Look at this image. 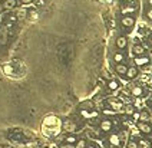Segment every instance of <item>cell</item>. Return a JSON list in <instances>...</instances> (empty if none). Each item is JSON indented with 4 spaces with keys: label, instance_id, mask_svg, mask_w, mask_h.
<instances>
[{
    "label": "cell",
    "instance_id": "obj_1",
    "mask_svg": "<svg viewBox=\"0 0 152 148\" xmlns=\"http://www.w3.org/2000/svg\"><path fill=\"white\" fill-rule=\"evenodd\" d=\"M138 130L141 131L142 134H151L152 127L149 125V122H138Z\"/></svg>",
    "mask_w": 152,
    "mask_h": 148
},
{
    "label": "cell",
    "instance_id": "obj_2",
    "mask_svg": "<svg viewBox=\"0 0 152 148\" xmlns=\"http://www.w3.org/2000/svg\"><path fill=\"white\" fill-rule=\"evenodd\" d=\"M121 25L124 27H132L135 25V19L132 18V16H124V18L121 19Z\"/></svg>",
    "mask_w": 152,
    "mask_h": 148
},
{
    "label": "cell",
    "instance_id": "obj_3",
    "mask_svg": "<svg viewBox=\"0 0 152 148\" xmlns=\"http://www.w3.org/2000/svg\"><path fill=\"white\" fill-rule=\"evenodd\" d=\"M135 66H146L149 63V58L145 55V56H136L135 59Z\"/></svg>",
    "mask_w": 152,
    "mask_h": 148
},
{
    "label": "cell",
    "instance_id": "obj_4",
    "mask_svg": "<svg viewBox=\"0 0 152 148\" xmlns=\"http://www.w3.org/2000/svg\"><path fill=\"white\" fill-rule=\"evenodd\" d=\"M128 69H129V68H128L125 63H116V66H115V70H116V73H118V75H121V76H124V75L126 76Z\"/></svg>",
    "mask_w": 152,
    "mask_h": 148
},
{
    "label": "cell",
    "instance_id": "obj_5",
    "mask_svg": "<svg viewBox=\"0 0 152 148\" xmlns=\"http://www.w3.org/2000/svg\"><path fill=\"white\" fill-rule=\"evenodd\" d=\"M116 48L118 49H125L128 45V37L126 36H119V37H116Z\"/></svg>",
    "mask_w": 152,
    "mask_h": 148
},
{
    "label": "cell",
    "instance_id": "obj_6",
    "mask_svg": "<svg viewBox=\"0 0 152 148\" xmlns=\"http://www.w3.org/2000/svg\"><path fill=\"white\" fill-rule=\"evenodd\" d=\"M132 52H134V55H136V56H145V48L142 45H135V46L132 48Z\"/></svg>",
    "mask_w": 152,
    "mask_h": 148
},
{
    "label": "cell",
    "instance_id": "obj_7",
    "mask_svg": "<svg viewBox=\"0 0 152 148\" xmlns=\"http://www.w3.org/2000/svg\"><path fill=\"white\" fill-rule=\"evenodd\" d=\"M101 130L103 131V132H109V131L112 130V121H110V119H103V121L101 122Z\"/></svg>",
    "mask_w": 152,
    "mask_h": 148
},
{
    "label": "cell",
    "instance_id": "obj_8",
    "mask_svg": "<svg viewBox=\"0 0 152 148\" xmlns=\"http://www.w3.org/2000/svg\"><path fill=\"white\" fill-rule=\"evenodd\" d=\"M109 105H110V108H112L113 111H121V109L124 108L122 102H119V101H115V99H109Z\"/></svg>",
    "mask_w": 152,
    "mask_h": 148
},
{
    "label": "cell",
    "instance_id": "obj_9",
    "mask_svg": "<svg viewBox=\"0 0 152 148\" xmlns=\"http://www.w3.org/2000/svg\"><path fill=\"white\" fill-rule=\"evenodd\" d=\"M131 94L135 96V98H141V96L144 95V89L141 86H132V89H131Z\"/></svg>",
    "mask_w": 152,
    "mask_h": 148
},
{
    "label": "cell",
    "instance_id": "obj_10",
    "mask_svg": "<svg viewBox=\"0 0 152 148\" xmlns=\"http://www.w3.org/2000/svg\"><path fill=\"white\" fill-rule=\"evenodd\" d=\"M149 121H151V114L148 111L139 112V122H149Z\"/></svg>",
    "mask_w": 152,
    "mask_h": 148
},
{
    "label": "cell",
    "instance_id": "obj_11",
    "mask_svg": "<svg viewBox=\"0 0 152 148\" xmlns=\"http://www.w3.org/2000/svg\"><path fill=\"white\" fill-rule=\"evenodd\" d=\"M138 76V68L136 66H131L129 69H128V73H126V78L128 79H134Z\"/></svg>",
    "mask_w": 152,
    "mask_h": 148
},
{
    "label": "cell",
    "instance_id": "obj_12",
    "mask_svg": "<svg viewBox=\"0 0 152 148\" xmlns=\"http://www.w3.org/2000/svg\"><path fill=\"white\" fill-rule=\"evenodd\" d=\"M109 142L112 145H115V147H118L119 144H121V138H119V135L116 134H113V135H110L109 137Z\"/></svg>",
    "mask_w": 152,
    "mask_h": 148
},
{
    "label": "cell",
    "instance_id": "obj_13",
    "mask_svg": "<svg viewBox=\"0 0 152 148\" xmlns=\"http://www.w3.org/2000/svg\"><path fill=\"white\" fill-rule=\"evenodd\" d=\"M108 88H109L110 91H116V89L119 88L118 81H115V79H109V82H108Z\"/></svg>",
    "mask_w": 152,
    "mask_h": 148
},
{
    "label": "cell",
    "instance_id": "obj_14",
    "mask_svg": "<svg viewBox=\"0 0 152 148\" xmlns=\"http://www.w3.org/2000/svg\"><path fill=\"white\" fill-rule=\"evenodd\" d=\"M26 15H27V12H26L25 7H20V9L17 10V13H16V16L19 20H23V19L26 18Z\"/></svg>",
    "mask_w": 152,
    "mask_h": 148
},
{
    "label": "cell",
    "instance_id": "obj_15",
    "mask_svg": "<svg viewBox=\"0 0 152 148\" xmlns=\"http://www.w3.org/2000/svg\"><path fill=\"white\" fill-rule=\"evenodd\" d=\"M124 59H125V56H124L121 52H116L113 55V61L116 62V63H124Z\"/></svg>",
    "mask_w": 152,
    "mask_h": 148
},
{
    "label": "cell",
    "instance_id": "obj_16",
    "mask_svg": "<svg viewBox=\"0 0 152 148\" xmlns=\"http://www.w3.org/2000/svg\"><path fill=\"white\" fill-rule=\"evenodd\" d=\"M6 9H12L16 6V0H4V4H3Z\"/></svg>",
    "mask_w": 152,
    "mask_h": 148
},
{
    "label": "cell",
    "instance_id": "obj_17",
    "mask_svg": "<svg viewBox=\"0 0 152 148\" xmlns=\"http://www.w3.org/2000/svg\"><path fill=\"white\" fill-rule=\"evenodd\" d=\"M65 141H66V144H72V145H75L79 139H76L75 135H69V137H66V139H65Z\"/></svg>",
    "mask_w": 152,
    "mask_h": 148
},
{
    "label": "cell",
    "instance_id": "obj_18",
    "mask_svg": "<svg viewBox=\"0 0 152 148\" xmlns=\"http://www.w3.org/2000/svg\"><path fill=\"white\" fill-rule=\"evenodd\" d=\"M86 147H88V145H86V141H85V139H79L75 145V148H86Z\"/></svg>",
    "mask_w": 152,
    "mask_h": 148
},
{
    "label": "cell",
    "instance_id": "obj_19",
    "mask_svg": "<svg viewBox=\"0 0 152 148\" xmlns=\"http://www.w3.org/2000/svg\"><path fill=\"white\" fill-rule=\"evenodd\" d=\"M126 148H139V144H138L136 141H129Z\"/></svg>",
    "mask_w": 152,
    "mask_h": 148
},
{
    "label": "cell",
    "instance_id": "obj_20",
    "mask_svg": "<svg viewBox=\"0 0 152 148\" xmlns=\"http://www.w3.org/2000/svg\"><path fill=\"white\" fill-rule=\"evenodd\" d=\"M125 112H126L128 115H132V114H134V106H132V105H128V106H125Z\"/></svg>",
    "mask_w": 152,
    "mask_h": 148
},
{
    "label": "cell",
    "instance_id": "obj_21",
    "mask_svg": "<svg viewBox=\"0 0 152 148\" xmlns=\"http://www.w3.org/2000/svg\"><path fill=\"white\" fill-rule=\"evenodd\" d=\"M37 18H39V15H37V12H36V10H32V12H30V19H32V20H37Z\"/></svg>",
    "mask_w": 152,
    "mask_h": 148
},
{
    "label": "cell",
    "instance_id": "obj_22",
    "mask_svg": "<svg viewBox=\"0 0 152 148\" xmlns=\"http://www.w3.org/2000/svg\"><path fill=\"white\" fill-rule=\"evenodd\" d=\"M146 18L149 19V20H152V7H149V9L146 10Z\"/></svg>",
    "mask_w": 152,
    "mask_h": 148
},
{
    "label": "cell",
    "instance_id": "obj_23",
    "mask_svg": "<svg viewBox=\"0 0 152 148\" xmlns=\"http://www.w3.org/2000/svg\"><path fill=\"white\" fill-rule=\"evenodd\" d=\"M80 114H82V116H85V118H89V116H91V114L88 112L86 109H82V111H80Z\"/></svg>",
    "mask_w": 152,
    "mask_h": 148
},
{
    "label": "cell",
    "instance_id": "obj_24",
    "mask_svg": "<svg viewBox=\"0 0 152 148\" xmlns=\"http://www.w3.org/2000/svg\"><path fill=\"white\" fill-rule=\"evenodd\" d=\"M59 148H75V145H72V144H66V142H65V144H63V145H60Z\"/></svg>",
    "mask_w": 152,
    "mask_h": 148
},
{
    "label": "cell",
    "instance_id": "obj_25",
    "mask_svg": "<svg viewBox=\"0 0 152 148\" xmlns=\"http://www.w3.org/2000/svg\"><path fill=\"white\" fill-rule=\"evenodd\" d=\"M9 20H10V22H16L17 16H16V15H10V16H9Z\"/></svg>",
    "mask_w": 152,
    "mask_h": 148
},
{
    "label": "cell",
    "instance_id": "obj_26",
    "mask_svg": "<svg viewBox=\"0 0 152 148\" xmlns=\"http://www.w3.org/2000/svg\"><path fill=\"white\" fill-rule=\"evenodd\" d=\"M34 3H36L37 6H40V4H43L45 1H43V0H34Z\"/></svg>",
    "mask_w": 152,
    "mask_h": 148
},
{
    "label": "cell",
    "instance_id": "obj_27",
    "mask_svg": "<svg viewBox=\"0 0 152 148\" xmlns=\"http://www.w3.org/2000/svg\"><path fill=\"white\" fill-rule=\"evenodd\" d=\"M32 1H34V0H22L23 4H29V3H32Z\"/></svg>",
    "mask_w": 152,
    "mask_h": 148
},
{
    "label": "cell",
    "instance_id": "obj_28",
    "mask_svg": "<svg viewBox=\"0 0 152 148\" xmlns=\"http://www.w3.org/2000/svg\"><path fill=\"white\" fill-rule=\"evenodd\" d=\"M4 70L6 72H12V66H4Z\"/></svg>",
    "mask_w": 152,
    "mask_h": 148
},
{
    "label": "cell",
    "instance_id": "obj_29",
    "mask_svg": "<svg viewBox=\"0 0 152 148\" xmlns=\"http://www.w3.org/2000/svg\"><path fill=\"white\" fill-rule=\"evenodd\" d=\"M103 76H105V78H109V73H108L106 70H103Z\"/></svg>",
    "mask_w": 152,
    "mask_h": 148
},
{
    "label": "cell",
    "instance_id": "obj_30",
    "mask_svg": "<svg viewBox=\"0 0 152 148\" xmlns=\"http://www.w3.org/2000/svg\"><path fill=\"white\" fill-rule=\"evenodd\" d=\"M148 3H149V6L152 7V0H148Z\"/></svg>",
    "mask_w": 152,
    "mask_h": 148
},
{
    "label": "cell",
    "instance_id": "obj_31",
    "mask_svg": "<svg viewBox=\"0 0 152 148\" xmlns=\"http://www.w3.org/2000/svg\"><path fill=\"white\" fill-rule=\"evenodd\" d=\"M86 148H96V147H93V145H88Z\"/></svg>",
    "mask_w": 152,
    "mask_h": 148
},
{
    "label": "cell",
    "instance_id": "obj_32",
    "mask_svg": "<svg viewBox=\"0 0 152 148\" xmlns=\"http://www.w3.org/2000/svg\"><path fill=\"white\" fill-rule=\"evenodd\" d=\"M124 1H134V0H124Z\"/></svg>",
    "mask_w": 152,
    "mask_h": 148
},
{
    "label": "cell",
    "instance_id": "obj_33",
    "mask_svg": "<svg viewBox=\"0 0 152 148\" xmlns=\"http://www.w3.org/2000/svg\"><path fill=\"white\" fill-rule=\"evenodd\" d=\"M151 147H152V138H151Z\"/></svg>",
    "mask_w": 152,
    "mask_h": 148
},
{
    "label": "cell",
    "instance_id": "obj_34",
    "mask_svg": "<svg viewBox=\"0 0 152 148\" xmlns=\"http://www.w3.org/2000/svg\"><path fill=\"white\" fill-rule=\"evenodd\" d=\"M151 46H152V39H151Z\"/></svg>",
    "mask_w": 152,
    "mask_h": 148
}]
</instances>
